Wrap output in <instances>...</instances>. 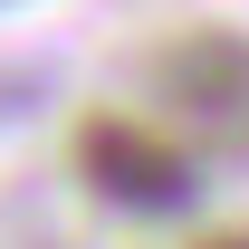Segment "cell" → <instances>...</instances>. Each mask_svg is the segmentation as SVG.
Wrapping results in <instances>:
<instances>
[{
	"label": "cell",
	"mask_w": 249,
	"mask_h": 249,
	"mask_svg": "<svg viewBox=\"0 0 249 249\" xmlns=\"http://www.w3.org/2000/svg\"><path fill=\"white\" fill-rule=\"evenodd\" d=\"M77 173H87V192L124 201V211H182L201 192V163L173 134H154L144 115H115V106L77 124Z\"/></svg>",
	"instance_id": "obj_1"
},
{
	"label": "cell",
	"mask_w": 249,
	"mask_h": 249,
	"mask_svg": "<svg viewBox=\"0 0 249 249\" xmlns=\"http://www.w3.org/2000/svg\"><path fill=\"white\" fill-rule=\"evenodd\" d=\"M163 87H173V106L201 124H240L249 115V38H173L163 48Z\"/></svg>",
	"instance_id": "obj_2"
},
{
	"label": "cell",
	"mask_w": 249,
	"mask_h": 249,
	"mask_svg": "<svg viewBox=\"0 0 249 249\" xmlns=\"http://www.w3.org/2000/svg\"><path fill=\"white\" fill-rule=\"evenodd\" d=\"M192 249H249V230H211V240H192Z\"/></svg>",
	"instance_id": "obj_3"
}]
</instances>
